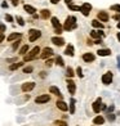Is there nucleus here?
Wrapping results in <instances>:
<instances>
[{
    "mask_svg": "<svg viewBox=\"0 0 120 126\" xmlns=\"http://www.w3.org/2000/svg\"><path fill=\"white\" fill-rule=\"evenodd\" d=\"M76 27H78V23H76V18L74 16H68L65 21L63 26H62V28H63L65 31H72V30H75Z\"/></svg>",
    "mask_w": 120,
    "mask_h": 126,
    "instance_id": "nucleus-1",
    "label": "nucleus"
},
{
    "mask_svg": "<svg viewBox=\"0 0 120 126\" xmlns=\"http://www.w3.org/2000/svg\"><path fill=\"white\" fill-rule=\"evenodd\" d=\"M41 51V49H40V47H35L34 49H31L28 53H26L23 55V62H31L34 59H36L39 57V53Z\"/></svg>",
    "mask_w": 120,
    "mask_h": 126,
    "instance_id": "nucleus-2",
    "label": "nucleus"
},
{
    "mask_svg": "<svg viewBox=\"0 0 120 126\" xmlns=\"http://www.w3.org/2000/svg\"><path fill=\"white\" fill-rule=\"evenodd\" d=\"M40 36H41V32H40L39 30H35V28H31V30L28 31V41H30V43L36 41L38 39H40Z\"/></svg>",
    "mask_w": 120,
    "mask_h": 126,
    "instance_id": "nucleus-3",
    "label": "nucleus"
},
{
    "mask_svg": "<svg viewBox=\"0 0 120 126\" xmlns=\"http://www.w3.org/2000/svg\"><path fill=\"white\" fill-rule=\"evenodd\" d=\"M53 53H54L53 49L47 47V48H44V49L41 50V53L39 54V58H40V59H48V58H50V57L53 55Z\"/></svg>",
    "mask_w": 120,
    "mask_h": 126,
    "instance_id": "nucleus-4",
    "label": "nucleus"
},
{
    "mask_svg": "<svg viewBox=\"0 0 120 126\" xmlns=\"http://www.w3.org/2000/svg\"><path fill=\"white\" fill-rule=\"evenodd\" d=\"M36 86V84L34 82V81H28V82H23L21 85V90L23 91V93H27V91H31L34 90Z\"/></svg>",
    "mask_w": 120,
    "mask_h": 126,
    "instance_id": "nucleus-5",
    "label": "nucleus"
},
{
    "mask_svg": "<svg viewBox=\"0 0 120 126\" xmlns=\"http://www.w3.org/2000/svg\"><path fill=\"white\" fill-rule=\"evenodd\" d=\"M50 100V95L49 94H41L35 98V103L36 104H44V103H48Z\"/></svg>",
    "mask_w": 120,
    "mask_h": 126,
    "instance_id": "nucleus-6",
    "label": "nucleus"
},
{
    "mask_svg": "<svg viewBox=\"0 0 120 126\" xmlns=\"http://www.w3.org/2000/svg\"><path fill=\"white\" fill-rule=\"evenodd\" d=\"M66 84H67L68 93H70L71 95H74V94H75V91H76V84H75V81H74L72 79H67Z\"/></svg>",
    "mask_w": 120,
    "mask_h": 126,
    "instance_id": "nucleus-7",
    "label": "nucleus"
},
{
    "mask_svg": "<svg viewBox=\"0 0 120 126\" xmlns=\"http://www.w3.org/2000/svg\"><path fill=\"white\" fill-rule=\"evenodd\" d=\"M102 84L103 85H110L112 82V72L111 71H107L106 73H103L102 75Z\"/></svg>",
    "mask_w": 120,
    "mask_h": 126,
    "instance_id": "nucleus-8",
    "label": "nucleus"
},
{
    "mask_svg": "<svg viewBox=\"0 0 120 126\" xmlns=\"http://www.w3.org/2000/svg\"><path fill=\"white\" fill-rule=\"evenodd\" d=\"M90 10H92V5H90L89 3H84L81 7H80V12L83 13L84 17H88L90 14Z\"/></svg>",
    "mask_w": 120,
    "mask_h": 126,
    "instance_id": "nucleus-9",
    "label": "nucleus"
},
{
    "mask_svg": "<svg viewBox=\"0 0 120 126\" xmlns=\"http://www.w3.org/2000/svg\"><path fill=\"white\" fill-rule=\"evenodd\" d=\"M81 59H83L85 63H92V62H94V59H96V55H94L93 53H83Z\"/></svg>",
    "mask_w": 120,
    "mask_h": 126,
    "instance_id": "nucleus-10",
    "label": "nucleus"
},
{
    "mask_svg": "<svg viewBox=\"0 0 120 126\" xmlns=\"http://www.w3.org/2000/svg\"><path fill=\"white\" fill-rule=\"evenodd\" d=\"M97 18L100 19V22H107L108 18H110V16H108V13L105 12V10H101V12L97 13Z\"/></svg>",
    "mask_w": 120,
    "mask_h": 126,
    "instance_id": "nucleus-11",
    "label": "nucleus"
},
{
    "mask_svg": "<svg viewBox=\"0 0 120 126\" xmlns=\"http://www.w3.org/2000/svg\"><path fill=\"white\" fill-rule=\"evenodd\" d=\"M50 40H52V43L56 45V47H63V45H65V39H62V37L53 36Z\"/></svg>",
    "mask_w": 120,
    "mask_h": 126,
    "instance_id": "nucleus-12",
    "label": "nucleus"
},
{
    "mask_svg": "<svg viewBox=\"0 0 120 126\" xmlns=\"http://www.w3.org/2000/svg\"><path fill=\"white\" fill-rule=\"evenodd\" d=\"M56 107L58 108L60 111H62V112H66V111L68 110V106L66 104V103H65L63 100H61V99L56 102Z\"/></svg>",
    "mask_w": 120,
    "mask_h": 126,
    "instance_id": "nucleus-13",
    "label": "nucleus"
},
{
    "mask_svg": "<svg viewBox=\"0 0 120 126\" xmlns=\"http://www.w3.org/2000/svg\"><path fill=\"white\" fill-rule=\"evenodd\" d=\"M101 103H102V99L98 98V99H97L93 104H92V108H93V112H94V113H100V112H101Z\"/></svg>",
    "mask_w": 120,
    "mask_h": 126,
    "instance_id": "nucleus-14",
    "label": "nucleus"
},
{
    "mask_svg": "<svg viewBox=\"0 0 120 126\" xmlns=\"http://www.w3.org/2000/svg\"><path fill=\"white\" fill-rule=\"evenodd\" d=\"M21 37H22V35H21L20 32H13V33H10V35L7 37V41L12 43V41H16V40H18Z\"/></svg>",
    "mask_w": 120,
    "mask_h": 126,
    "instance_id": "nucleus-15",
    "label": "nucleus"
},
{
    "mask_svg": "<svg viewBox=\"0 0 120 126\" xmlns=\"http://www.w3.org/2000/svg\"><path fill=\"white\" fill-rule=\"evenodd\" d=\"M49 93L53 94V95H56V96H58V98H62L61 90L57 88V86H49Z\"/></svg>",
    "mask_w": 120,
    "mask_h": 126,
    "instance_id": "nucleus-16",
    "label": "nucleus"
},
{
    "mask_svg": "<svg viewBox=\"0 0 120 126\" xmlns=\"http://www.w3.org/2000/svg\"><path fill=\"white\" fill-rule=\"evenodd\" d=\"M23 63H25V62H16V63H12V64L8 67V70H9V71H16V70H18L20 67L23 66Z\"/></svg>",
    "mask_w": 120,
    "mask_h": 126,
    "instance_id": "nucleus-17",
    "label": "nucleus"
},
{
    "mask_svg": "<svg viewBox=\"0 0 120 126\" xmlns=\"http://www.w3.org/2000/svg\"><path fill=\"white\" fill-rule=\"evenodd\" d=\"M97 54L100 57H108V55H111V50L110 49H98L97 50Z\"/></svg>",
    "mask_w": 120,
    "mask_h": 126,
    "instance_id": "nucleus-18",
    "label": "nucleus"
},
{
    "mask_svg": "<svg viewBox=\"0 0 120 126\" xmlns=\"http://www.w3.org/2000/svg\"><path fill=\"white\" fill-rule=\"evenodd\" d=\"M100 36H105V33L102 32V31H96V30L90 31V37H93V39H101Z\"/></svg>",
    "mask_w": 120,
    "mask_h": 126,
    "instance_id": "nucleus-19",
    "label": "nucleus"
},
{
    "mask_svg": "<svg viewBox=\"0 0 120 126\" xmlns=\"http://www.w3.org/2000/svg\"><path fill=\"white\" fill-rule=\"evenodd\" d=\"M49 17H50V10H49V9H43V10H40V18L48 19Z\"/></svg>",
    "mask_w": 120,
    "mask_h": 126,
    "instance_id": "nucleus-20",
    "label": "nucleus"
},
{
    "mask_svg": "<svg viewBox=\"0 0 120 126\" xmlns=\"http://www.w3.org/2000/svg\"><path fill=\"white\" fill-rule=\"evenodd\" d=\"M93 124H94V125H103V124H105V118L102 117L101 114H98L97 117L93 118Z\"/></svg>",
    "mask_w": 120,
    "mask_h": 126,
    "instance_id": "nucleus-21",
    "label": "nucleus"
},
{
    "mask_svg": "<svg viewBox=\"0 0 120 126\" xmlns=\"http://www.w3.org/2000/svg\"><path fill=\"white\" fill-rule=\"evenodd\" d=\"M23 9L26 10L28 14H35V12H36V9L34 8L32 5H28V4H25V5H23Z\"/></svg>",
    "mask_w": 120,
    "mask_h": 126,
    "instance_id": "nucleus-22",
    "label": "nucleus"
},
{
    "mask_svg": "<svg viewBox=\"0 0 120 126\" xmlns=\"http://www.w3.org/2000/svg\"><path fill=\"white\" fill-rule=\"evenodd\" d=\"M65 54H66V55H68V57H74V54H75V53H74V47H72L71 44H68L67 47H66Z\"/></svg>",
    "mask_w": 120,
    "mask_h": 126,
    "instance_id": "nucleus-23",
    "label": "nucleus"
},
{
    "mask_svg": "<svg viewBox=\"0 0 120 126\" xmlns=\"http://www.w3.org/2000/svg\"><path fill=\"white\" fill-rule=\"evenodd\" d=\"M90 25H92V27H94V28H103V27H105L103 23H102V22H100L98 19H93L92 22H90Z\"/></svg>",
    "mask_w": 120,
    "mask_h": 126,
    "instance_id": "nucleus-24",
    "label": "nucleus"
},
{
    "mask_svg": "<svg viewBox=\"0 0 120 126\" xmlns=\"http://www.w3.org/2000/svg\"><path fill=\"white\" fill-rule=\"evenodd\" d=\"M50 22H52V26H53L54 28H61V27H62L57 17H52V18H50Z\"/></svg>",
    "mask_w": 120,
    "mask_h": 126,
    "instance_id": "nucleus-25",
    "label": "nucleus"
},
{
    "mask_svg": "<svg viewBox=\"0 0 120 126\" xmlns=\"http://www.w3.org/2000/svg\"><path fill=\"white\" fill-rule=\"evenodd\" d=\"M66 76H67L68 79H71V77L75 76V72H74V70H72L71 67H67V68H66Z\"/></svg>",
    "mask_w": 120,
    "mask_h": 126,
    "instance_id": "nucleus-26",
    "label": "nucleus"
},
{
    "mask_svg": "<svg viewBox=\"0 0 120 126\" xmlns=\"http://www.w3.org/2000/svg\"><path fill=\"white\" fill-rule=\"evenodd\" d=\"M56 64H58L60 67H65V62H63V59H62V57H57L56 58Z\"/></svg>",
    "mask_w": 120,
    "mask_h": 126,
    "instance_id": "nucleus-27",
    "label": "nucleus"
},
{
    "mask_svg": "<svg viewBox=\"0 0 120 126\" xmlns=\"http://www.w3.org/2000/svg\"><path fill=\"white\" fill-rule=\"evenodd\" d=\"M27 51H28V45L26 44V45H23V47H22V48L20 49V55H22V57H23V55L27 53Z\"/></svg>",
    "mask_w": 120,
    "mask_h": 126,
    "instance_id": "nucleus-28",
    "label": "nucleus"
},
{
    "mask_svg": "<svg viewBox=\"0 0 120 126\" xmlns=\"http://www.w3.org/2000/svg\"><path fill=\"white\" fill-rule=\"evenodd\" d=\"M110 9L112 12H116V13H120V4H114L110 7Z\"/></svg>",
    "mask_w": 120,
    "mask_h": 126,
    "instance_id": "nucleus-29",
    "label": "nucleus"
},
{
    "mask_svg": "<svg viewBox=\"0 0 120 126\" xmlns=\"http://www.w3.org/2000/svg\"><path fill=\"white\" fill-rule=\"evenodd\" d=\"M32 71H34V67H32V66L23 67V70H22V72H23V73H31Z\"/></svg>",
    "mask_w": 120,
    "mask_h": 126,
    "instance_id": "nucleus-30",
    "label": "nucleus"
},
{
    "mask_svg": "<svg viewBox=\"0 0 120 126\" xmlns=\"http://www.w3.org/2000/svg\"><path fill=\"white\" fill-rule=\"evenodd\" d=\"M16 21L18 22L20 26H25V21H23V18H22L21 16H17V17H16Z\"/></svg>",
    "mask_w": 120,
    "mask_h": 126,
    "instance_id": "nucleus-31",
    "label": "nucleus"
},
{
    "mask_svg": "<svg viewBox=\"0 0 120 126\" xmlns=\"http://www.w3.org/2000/svg\"><path fill=\"white\" fill-rule=\"evenodd\" d=\"M70 113L71 114H74L75 113V100H71V104H70Z\"/></svg>",
    "mask_w": 120,
    "mask_h": 126,
    "instance_id": "nucleus-32",
    "label": "nucleus"
},
{
    "mask_svg": "<svg viewBox=\"0 0 120 126\" xmlns=\"http://www.w3.org/2000/svg\"><path fill=\"white\" fill-rule=\"evenodd\" d=\"M67 7H68V9H71V10H79V12H80V7H79V5H72V4H68Z\"/></svg>",
    "mask_w": 120,
    "mask_h": 126,
    "instance_id": "nucleus-33",
    "label": "nucleus"
},
{
    "mask_svg": "<svg viewBox=\"0 0 120 126\" xmlns=\"http://www.w3.org/2000/svg\"><path fill=\"white\" fill-rule=\"evenodd\" d=\"M22 41H21V39H18V40H16V41H14V44H13V47H12V49L13 50H16L17 48H18L20 47V44H21Z\"/></svg>",
    "mask_w": 120,
    "mask_h": 126,
    "instance_id": "nucleus-34",
    "label": "nucleus"
},
{
    "mask_svg": "<svg viewBox=\"0 0 120 126\" xmlns=\"http://www.w3.org/2000/svg\"><path fill=\"white\" fill-rule=\"evenodd\" d=\"M54 125H56V126H67V124H66L65 121H60V120L54 121Z\"/></svg>",
    "mask_w": 120,
    "mask_h": 126,
    "instance_id": "nucleus-35",
    "label": "nucleus"
},
{
    "mask_svg": "<svg viewBox=\"0 0 120 126\" xmlns=\"http://www.w3.org/2000/svg\"><path fill=\"white\" fill-rule=\"evenodd\" d=\"M5 30H7V27H5V25L0 22V35H1V33H4V32H5Z\"/></svg>",
    "mask_w": 120,
    "mask_h": 126,
    "instance_id": "nucleus-36",
    "label": "nucleus"
},
{
    "mask_svg": "<svg viewBox=\"0 0 120 126\" xmlns=\"http://www.w3.org/2000/svg\"><path fill=\"white\" fill-rule=\"evenodd\" d=\"M54 63V61L53 59H47V62H45V67H50Z\"/></svg>",
    "mask_w": 120,
    "mask_h": 126,
    "instance_id": "nucleus-37",
    "label": "nucleus"
},
{
    "mask_svg": "<svg viewBox=\"0 0 120 126\" xmlns=\"http://www.w3.org/2000/svg\"><path fill=\"white\" fill-rule=\"evenodd\" d=\"M5 21L7 22H13V17L10 14H5Z\"/></svg>",
    "mask_w": 120,
    "mask_h": 126,
    "instance_id": "nucleus-38",
    "label": "nucleus"
},
{
    "mask_svg": "<svg viewBox=\"0 0 120 126\" xmlns=\"http://www.w3.org/2000/svg\"><path fill=\"white\" fill-rule=\"evenodd\" d=\"M76 75L79 77H83V73H81V67H78L76 68Z\"/></svg>",
    "mask_w": 120,
    "mask_h": 126,
    "instance_id": "nucleus-39",
    "label": "nucleus"
},
{
    "mask_svg": "<svg viewBox=\"0 0 120 126\" xmlns=\"http://www.w3.org/2000/svg\"><path fill=\"white\" fill-rule=\"evenodd\" d=\"M107 118H108V121H114V120H115V116H114V114H111V113H108Z\"/></svg>",
    "mask_w": 120,
    "mask_h": 126,
    "instance_id": "nucleus-40",
    "label": "nucleus"
},
{
    "mask_svg": "<svg viewBox=\"0 0 120 126\" xmlns=\"http://www.w3.org/2000/svg\"><path fill=\"white\" fill-rule=\"evenodd\" d=\"M54 32L57 33V35H61L62 33V27L61 28H54Z\"/></svg>",
    "mask_w": 120,
    "mask_h": 126,
    "instance_id": "nucleus-41",
    "label": "nucleus"
},
{
    "mask_svg": "<svg viewBox=\"0 0 120 126\" xmlns=\"http://www.w3.org/2000/svg\"><path fill=\"white\" fill-rule=\"evenodd\" d=\"M112 18H114V19H116V21H120V14H115V16L112 17Z\"/></svg>",
    "mask_w": 120,
    "mask_h": 126,
    "instance_id": "nucleus-42",
    "label": "nucleus"
},
{
    "mask_svg": "<svg viewBox=\"0 0 120 126\" xmlns=\"http://www.w3.org/2000/svg\"><path fill=\"white\" fill-rule=\"evenodd\" d=\"M4 39H5V36H4V33H1V35H0V44H1V43L4 41Z\"/></svg>",
    "mask_w": 120,
    "mask_h": 126,
    "instance_id": "nucleus-43",
    "label": "nucleus"
},
{
    "mask_svg": "<svg viewBox=\"0 0 120 126\" xmlns=\"http://www.w3.org/2000/svg\"><path fill=\"white\" fill-rule=\"evenodd\" d=\"M12 4L14 7H17V5H18V0H12Z\"/></svg>",
    "mask_w": 120,
    "mask_h": 126,
    "instance_id": "nucleus-44",
    "label": "nucleus"
},
{
    "mask_svg": "<svg viewBox=\"0 0 120 126\" xmlns=\"http://www.w3.org/2000/svg\"><path fill=\"white\" fill-rule=\"evenodd\" d=\"M58 1H60V0H50V3H52V4H58Z\"/></svg>",
    "mask_w": 120,
    "mask_h": 126,
    "instance_id": "nucleus-45",
    "label": "nucleus"
},
{
    "mask_svg": "<svg viewBox=\"0 0 120 126\" xmlns=\"http://www.w3.org/2000/svg\"><path fill=\"white\" fill-rule=\"evenodd\" d=\"M65 3H66V5H68V4L72 3V0H65Z\"/></svg>",
    "mask_w": 120,
    "mask_h": 126,
    "instance_id": "nucleus-46",
    "label": "nucleus"
},
{
    "mask_svg": "<svg viewBox=\"0 0 120 126\" xmlns=\"http://www.w3.org/2000/svg\"><path fill=\"white\" fill-rule=\"evenodd\" d=\"M1 7H3V8H7L8 4H7V3H1Z\"/></svg>",
    "mask_w": 120,
    "mask_h": 126,
    "instance_id": "nucleus-47",
    "label": "nucleus"
},
{
    "mask_svg": "<svg viewBox=\"0 0 120 126\" xmlns=\"http://www.w3.org/2000/svg\"><path fill=\"white\" fill-rule=\"evenodd\" d=\"M116 37H118V40L120 41V32H118V35H116Z\"/></svg>",
    "mask_w": 120,
    "mask_h": 126,
    "instance_id": "nucleus-48",
    "label": "nucleus"
},
{
    "mask_svg": "<svg viewBox=\"0 0 120 126\" xmlns=\"http://www.w3.org/2000/svg\"><path fill=\"white\" fill-rule=\"evenodd\" d=\"M118 28H119V30H120V21H119V23H118V26H116Z\"/></svg>",
    "mask_w": 120,
    "mask_h": 126,
    "instance_id": "nucleus-49",
    "label": "nucleus"
},
{
    "mask_svg": "<svg viewBox=\"0 0 120 126\" xmlns=\"http://www.w3.org/2000/svg\"><path fill=\"white\" fill-rule=\"evenodd\" d=\"M119 62H120V57H119ZM119 68H120V63H119Z\"/></svg>",
    "mask_w": 120,
    "mask_h": 126,
    "instance_id": "nucleus-50",
    "label": "nucleus"
},
{
    "mask_svg": "<svg viewBox=\"0 0 120 126\" xmlns=\"http://www.w3.org/2000/svg\"><path fill=\"white\" fill-rule=\"evenodd\" d=\"M94 126H101V125H94Z\"/></svg>",
    "mask_w": 120,
    "mask_h": 126,
    "instance_id": "nucleus-51",
    "label": "nucleus"
},
{
    "mask_svg": "<svg viewBox=\"0 0 120 126\" xmlns=\"http://www.w3.org/2000/svg\"><path fill=\"white\" fill-rule=\"evenodd\" d=\"M119 114H120V112H119Z\"/></svg>",
    "mask_w": 120,
    "mask_h": 126,
    "instance_id": "nucleus-52",
    "label": "nucleus"
}]
</instances>
